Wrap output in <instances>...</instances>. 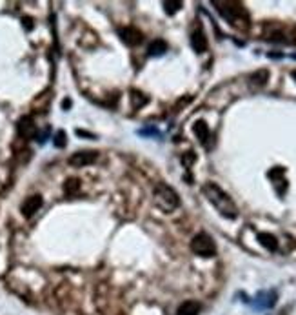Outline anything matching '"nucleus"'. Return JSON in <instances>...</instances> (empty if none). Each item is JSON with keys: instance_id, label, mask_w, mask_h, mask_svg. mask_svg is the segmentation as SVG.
<instances>
[{"instance_id": "f257e3e1", "label": "nucleus", "mask_w": 296, "mask_h": 315, "mask_svg": "<svg viewBox=\"0 0 296 315\" xmlns=\"http://www.w3.org/2000/svg\"><path fill=\"white\" fill-rule=\"evenodd\" d=\"M202 193L207 197V201L218 210V213L225 219H236L238 217V210H236V204L232 202V199L227 195V193L223 192L222 188L218 184L214 183H207L204 184L202 188Z\"/></svg>"}, {"instance_id": "f03ea898", "label": "nucleus", "mask_w": 296, "mask_h": 315, "mask_svg": "<svg viewBox=\"0 0 296 315\" xmlns=\"http://www.w3.org/2000/svg\"><path fill=\"white\" fill-rule=\"evenodd\" d=\"M213 4L216 6V10L229 24L240 29L249 28V15L242 4H238V2H213Z\"/></svg>"}, {"instance_id": "7ed1b4c3", "label": "nucleus", "mask_w": 296, "mask_h": 315, "mask_svg": "<svg viewBox=\"0 0 296 315\" xmlns=\"http://www.w3.org/2000/svg\"><path fill=\"white\" fill-rule=\"evenodd\" d=\"M153 201L158 210H162L164 213H171L180 206V197L174 192L173 188L167 186L165 183H158L153 190Z\"/></svg>"}, {"instance_id": "20e7f679", "label": "nucleus", "mask_w": 296, "mask_h": 315, "mask_svg": "<svg viewBox=\"0 0 296 315\" xmlns=\"http://www.w3.org/2000/svg\"><path fill=\"white\" fill-rule=\"evenodd\" d=\"M191 251L198 257H214L216 255V244L207 233H198L191 241Z\"/></svg>"}, {"instance_id": "39448f33", "label": "nucleus", "mask_w": 296, "mask_h": 315, "mask_svg": "<svg viewBox=\"0 0 296 315\" xmlns=\"http://www.w3.org/2000/svg\"><path fill=\"white\" fill-rule=\"evenodd\" d=\"M96 159H98L96 151H77V153H73V155L69 157L68 162L73 168H86V166L93 164Z\"/></svg>"}, {"instance_id": "423d86ee", "label": "nucleus", "mask_w": 296, "mask_h": 315, "mask_svg": "<svg viewBox=\"0 0 296 315\" xmlns=\"http://www.w3.org/2000/svg\"><path fill=\"white\" fill-rule=\"evenodd\" d=\"M40 208H42V197L40 195H31L22 202L20 211H22V215L26 217V219H31L33 215L37 213Z\"/></svg>"}, {"instance_id": "0eeeda50", "label": "nucleus", "mask_w": 296, "mask_h": 315, "mask_svg": "<svg viewBox=\"0 0 296 315\" xmlns=\"http://www.w3.org/2000/svg\"><path fill=\"white\" fill-rule=\"evenodd\" d=\"M119 35H120V38H122V40L128 44V46H138V44L144 40L140 29L133 28V26H128V28L119 29Z\"/></svg>"}, {"instance_id": "6e6552de", "label": "nucleus", "mask_w": 296, "mask_h": 315, "mask_svg": "<svg viewBox=\"0 0 296 315\" xmlns=\"http://www.w3.org/2000/svg\"><path fill=\"white\" fill-rule=\"evenodd\" d=\"M193 133H195V137L200 141V144H204L205 148H209V139H211V131H209V126L205 120H196L193 124Z\"/></svg>"}, {"instance_id": "1a4fd4ad", "label": "nucleus", "mask_w": 296, "mask_h": 315, "mask_svg": "<svg viewBox=\"0 0 296 315\" xmlns=\"http://www.w3.org/2000/svg\"><path fill=\"white\" fill-rule=\"evenodd\" d=\"M191 48L196 53H204L207 50V37H205V33L202 28H196L191 33Z\"/></svg>"}, {"instance_id": "9d476101", "label": "nucleus", "mask_w": 296, "mask_h": 315, "mask_svg": "<svg viewBox=\"0 0 296 315\" xmlns=\"http://www.w3.org/2000/svg\"><path fill=\"white\" fill-rule=\"evenodd\" d=\"M19 135L24 139H33L37 135V126H35L31 117H22L19 120Z\"/></svg>"}, {"instance_id": "9b49d317", "label": "nucleus", "mask_w": 296, "mask_h": 315, "mask_svg": "<svg viewBox=\"0 0 296 315\" xmlns=\"http://www.w3.org/2000/svg\"><path fill=\"white\" fill-rule=\"evenodd\" d=\"M202 310V304L196 301H186L184 304L178 306L176 315H198Z\"/></svg>"}, {"instance_id": "f8f14e48", "label": "nucleus", "mask_w": 296, "mask_h": 315, "mask_svg": "<svg viewBox=\"0 0 296 315\" xmlns=\"http://www.w3.org/2000/svg\"><path fill=\"white\" fill-rule=\"evenodd\" d=\"M258 242L265 248V250H269V251H276L278 250V241H276V237H274V235H271V233H267V232L258 233Z\"/></svg>"}, {"instance_id": "ddd939ff", "label": "nucleus", "mask_w": 296, "mask_h": 315, "mask_svg": "<svg viewBox=\"0 0 296 315\" xmlns=\"http://www.w3.org/2000/svg\"><path fill=\"white\" fill-rule=\"evenodd\" d=\"M165 51H167V42L162 40V38H156V40L151 42L149 48H147V55L160 57V55H164Z\"/></svg>"}, {"instance_id": "4468645a", "label": "nucleus", "mask_w": 296, "mask_h": 315, "mask_svg": "<svg viewBox=\"0 0 296 315\" xmlns=\"http://www.w3.org/2000/svg\"><path fill=\"white\" fill-rule=\"evenodd\" d=\"M267 78H269L267 69H260V71H256V73L251 75V84H256V86H265Z\"/></svg>"}, {"instance_id": "2eb2a0df", "label": "nucleus", "mask_w": 296, "mask_h": 315, "mask_svg": "<svg viewBox=\"0 0 296 315\" xmlns=\"http://www.w3.org/2000/svg\"><path fill=\"white\" fill-rule=\"evenodd\" d=\"M131 99H133V108L135 110H140V108H144V106L147 104V97L144 95V93H138V92H131Z\"/></svg>"}, {"instance_id": "dca6fc26", "label": "nucleus", "mask_w": 296, "mask_h": 315, "mask_svg": "<svg viewBox=\"0 0 296 315\" xmlns=\"http://www.w3.org/2000/svg\"><path fill=\"white\" fill-rule=\"evenodd\" d=\"M78 188H80V181H78V178H69V181H66V184H64L66 193H69V195L77 193Z\"/></svg>"}, {"instance_id": "f3484780", "label": "nucleus", "mask_w": 296, "mask_h": 315, "mask_svg": "<svg viewBox=\"0 0 296 315\" xmlns=\"http://www.w3.org/2000/svg\"><path fill=\"white\" fill-rule=\"evenodd\" d=\"M164 8H165V13L167 15H174L180 8H182V2H164Z\"/></svg>"}, {"instance_id": "a211bd4d", "label": "nucleus", "mask_w": 296, "mask_h": 315, "mask_svg": "<svg viewBox=\"0 0 296 315\" xmlns=\"http://www.w3.org/2000/svg\"><path fill=\"white\" fill-rule=\"evenodd\" d=\"M66 133L64 131H56L55 135V141H53V144H55L56 148H64L66 146Z\"/></svg>"}, {"instance_id": "6ab92c4d", "label": "nucleus", "mask_w": 296, "mask_h": 315, "mask_svg": "<svg viewBox=\"0 0 296 315\" xmlns=\"http://www.w3.org/2000/svg\"><path fill=\"white\" fill-rule=\"evenodd\" d=\"M195 160H196V155L193 153V151H187V153H184L182 162H184V166H186V168H189V166H191Z\"/></svg>"}, {"instance_id": "aec40b11", "label": "nucleus", "mask_w": 296, "mask_h": 315, "mask_svg": "<svg viewBox=\"0 0 296 315\" xmlns=\"http://www.w3.org/2000/svg\"><path fill=\"white\" fill-rule=\"evenodd\" d=\"M292 77H294V78H296V69H294V71H292Z\"/></svg>"}]
</instances>
